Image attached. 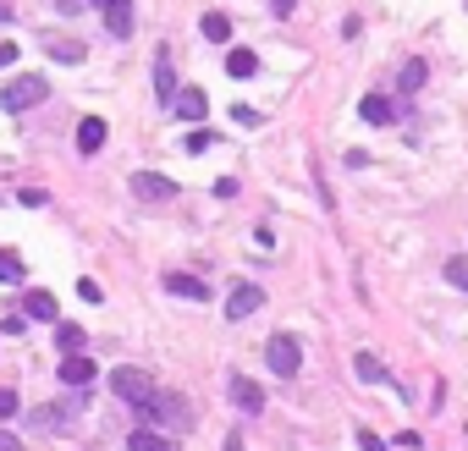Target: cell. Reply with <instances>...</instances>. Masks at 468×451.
Returning <instances> with one entry per match:
<instances>
[{"label": "cell", "instance_id": "10", "mask_svg": "<svg viewBox=\"0 0 468 451\" xmlns=\"http://www.w3.org/2000/svg\"><path fill=\"white\" fill-rule=\"evenodd\" d=\"M177 116H182V121H204V116H209L204 88H182V94H177Z\"/></svg>", "mask_w": 468, "mask_h": 451}, {"label": "cell", "instance_id": "11", "mask_svg": "<svg viewBox=\"0 0 468 451\" xmlns=\"http://www.w3.org/2000/svg\"><path fill=\"white\" fill-rule=\"evenodd\" d=\"M127 451H177V440L144 424V430H133V435H127Z\"/></svg>", "mask_w": 468, "mask_h": 451}, {"label": "cell", "instance_id": "1", "mask_svg": "<svg viewBox=\"0 0 468 451\" xmlns=\"http://www.w3.org/2000/svg\"><path fill=\"white\" fill-rule=\"evenodd\" d=\"M138 413L149 418V430L160 424V435H182L187 424H193V407H187V402H182L177 391H154V397H149V402H144Z\"/></svg>", "mask_w": 468, "mask_h": 451}, {"label": "cell", "instance_id": "17", "mask_svg": "<svg viewBox=\"0 0 468 451\" xmlns=\"http://www.w3.org/2000/svg\"><path fill=\"white\" fill-rule=\"evenodd\" d=\"M254 72H259L254 50H226V78H254Z\"/></svg>", "mask_w": 468, "mask_h": 451}, {"label": "cell", "instance_id": "20", "mask_svg": "<svg viewBox=\"0 0 468 451\" xmlns=\"http://www.w3.org/2000/svg\"><path fill=\"white\" fill-rule=\"evenodd\" d=\"M353 374H358L364 385H374V380H386V369H381V358H374V352H358V358H353Z\"/></svg>", "mask_w": 468, "mask_h": 451}, {"label": "cell", "instance_id": "26", "mask_svg": "<svg viewBox=\"0 0 468 451\" xmlns=\"http://www.w3.org/2000/svg\"><path fill=\"white\" fill-rule=\"evenodd\" d=\"M22 402H17V391H12V385H0V418H12Z\"/></svg>", "mask_w": 468, "mask_h": 451}, {"label": "cell", "instance_id": "29", "mask_svg": "<svg viewBox=\"0 0 468 451\" xmlns=\"http://www.w3.org/2000/svg\"><path fill=\"white\" fill-rule=\"evenodd\" d=\"M232 121H237V127H259V111H248V105H237V111H232Z\"/></svg>", "mask_w": 468, "mask_h": 451}, {"label": "cell", "instance_id": "18", "mask_svg": "<svg viewBox=\"0 0 468 451\" xmlns=\"http://www.w3.org/2000/svg\"><path fill=\"white\" fill-rule=\"evenodd\" d=\"M204 39L209 45H226L232 39V17L226 12H204Z\"/></svg>", "mask_w": 468, "mask_h": 451}, {"label": "cell", "instance_id": "16", "mask_svg": "<svg viewBox=\"0 0 468 451\" xmlns=\"http://www.w3.org/2000/svg\"><path fill=\"white\" fill-rule=\"evenodd\" d=\"M72 418V407H34L28 413V430H61Z\"/></svg>", "mask_w": 468, "mask_h": 451}, {"label": "cell", "instance_id": "12", "mask_svg": "<svg viewBox=\"0 0 468 451\" xmlns=\"http://www.w3.org/2000/svg\"><path fill=\"white\" fill-rule=\"evenodd\" d=\"M100 144H105V121L100 116H83L78 121V149L83 154H100Z\"/></svg>", "mask_w": 468, "mask_h": 451}, {"label": "cell", "instance_id": "4", "mask_svg": "<svg viewBox=\"0 0 468 451\" xmlns=\"http://www.w3.org/2000/svg\"><path fill=\"white\" fill-rule=\"evenodd\" d=\"M265 364H270L281 380H292V374H298V364H303L298 336H270V341H265Z\"/></svg>", "mask_w": 468, "mask_h": 451}, {"label": "cell", "instance_id": "35", "mask_svg": "<svg viewBox=\"0 0 468 451\" xmlns=\"http://www.w3.org/2000/svg\"><path fill=\"white\" fill-rule=\"evenodd\" d=\"M88 6H100V12H111V6H116V0H88Z\"/></svg>", "mask_w": 468, "mask_h": 451}, {"label": "cell", "instance_id": "36", "mask_svg": "<svg viewBox=\"0 0 468 451\" xmlns=\"http://www.w3.org/2000/svg\"><path fill=\"white\" fill-rule=\"evenodd\" d=\"M12 17V0H0V22H6Z\"/></svg>", "mask_w": 468, "mask_h": 451}, {"label": "cell", "instance_id": "19", "mask_svg": "<svg viewBox=\"0 0 468 451\" xmlns=\"http://www.w3.org/2000/svg\"><path fill=\"white\" fill-rule=\"evenodd\" d=\"M28 275V265H22V253H12V248H0V286H17Z\"/></svg>", "mask_w": 468, "mask_h": 451}, {"label": "cell", "instance_id": "28", "mask_svg": "<svg viewBox=\"0 0 468 451\" xmlns=\"http://www.w3.org/2000/svg\"><path fill=\"white\" fill-rule=\"evenodd\" d=\"M358 451H386V440L374 435V430H358Z\"/></svg>", "mask_w": 468, "mask_h": 451}, {"label": "cell", "instance_id": "3", "mask_svg": "<svg viewBox=\"0 0 468 451\" xmlns=\"http://www.w3.org/2000/svg\"><path fill=\"white\" fill-rule=\"evenodd\" d=\"M111 391L121 397V402H127V407H144L154 391H160V385H154L144 369H133V364H121V369H111Z\"/></svg>", "mask_w": 468, "mask_h": 451}, {"label": "cell", "instance_id": "34", "mask_svg": "<svg viewBox=\"0 0 468 451\" xmlns=\"http://www.w3.org/2000/svg\"><path fill=\"white\" fill-rule=\"evenodd\" d=\"M221 451H242V435H226V446Z\"/></svg>", "mask_w": 468, "mask_h": 451}, {"label": "cell", "instance_id": "15", "mask_svg": "<svg viewBox=\"0 0 468 451\" xmlns=\"http://www.w3.org/2000/svg\"><path fill=\"white\" fill-rule=\"evenodd\" d=\"M154 94H160V105H177V78H171V61L160 55V61H154Z\"/></svg>", "mask_w": 468, "mask_h": 451}, {"label": "cell", "instance_id": "21", "mask_svg": "<svg viewBox=\"0 0 468 451\" xmlns=\"http://www.w3.org/2000/svg\"><path fill=\"white\" fill-rule=\"evenodd\" d=\"M55 347H67V358H78V352L88 347V336L78 325H55Z\"/></svg>", "mask_w": 468, "mask_h": 451}, {"label": "cell", "instance_id": "5", "mask_svg": "<svg viewBox=\"0 0 468 451\" xmlns=\"http://www.w3.org/2000/svg\"><path fill=\"white\" fill-rule=\"evenodd\" d=\"M133 193L149 204H160V199H177V182L171 176H154V171H133Z\"/></svg>", "mask_w": 468, "mask_h": 451}, {"label": "cell", "instance_id": "13", "mask_svg": "<svg viewBox=\"0 0 468 451\" xmlns=\"http://www.w3.org/2000/svg\"><path fill=\"white\" fill-rule=\"evenodd\" d=\"M105 28H111V39H133V6L127 0H116V6L105 12Z\"/></svg>", "mask_w": 468, "mask_h": 451}, {"label": "cell", "instance_id": "8", "mask_svg": "<svg viewBox=\"0 0 468 451\" xmlns=\"http://www.w3.org/2000/svg\"><path fill=\"white\" fill-rule=\"evenodd\" d=\"M358 116H364L369 127H391V116H397V105L386 100V94H364V100H358Z\"/></svg>", "mask_w": 468, "mask_h": 451}, {"label": "cell", "instance_id": "22", "mask_svg": "<svg viewBox=\"0 0 468 451\" xmlns=\"http://www.w3.org/2000/svg\"><path fill=\"white\" fill-rule=\"evenodd\" d=\"M45 50H50L55 61H72V67L83 61V45H78V39H45Z\"/></svg>", "mask_w": 468, "mask_h": 451}, {"label": "cell", "instance_id": "27", "mask_svg": "<svg viewBox=\"0 0 468 451\" xmlns=\"http://www.w3.org/2000/svg\"><path fill=\"white\" fill-rule=\"evenodd\" d=\"M215 144V133H187V154H204Z\"/></svg>", "mask_w": 468, "mask_h": 451}, {"label": "cell", "instance_id": "6", "mask_svg": "<svg viewBox=\"0 0 468 451\" xmlns=\"http://www.w3.org/2000/svg\"><path fill=\"white\" fill-rule=\"evenodd\" d=\"M265 308V292H259V286H232V298H226V319H248V314H259Z\"/></svg>", "mask_w": 468, "mask_h": 451}, {"label": "cell", "instance_id": "7", "mask_svg": "<svg viewBox=\"0 0 468 451\" xmlns=\"http://www.w3.org/2000/svg\"><path fill=\"white\" fill-rule=\"evenodd\" d=\"M166 292L193 298V303H209V281H204V275H182V270H171V275H166Z\"/></svg>", "mask_w": 468, "mask_h": 451}, {"label": "cell", "instance_id": "30", "mask_svg": "<svg viewBox=\"0 0 468 451\" xmlns=\"http://www.w3.org/2000/svg\"><path fill=\"white\" fill-rule=\"evenodd\" d=\"M292 6H298V0H270V12H275V17H292Z\"/></svg>", "mask_w": 468, "mask_h": 451}, {"label": "cell", "instance_id": "33", "mask_svg": "<svg viewBox=\"0 0 468 451\" xmlns=\"http://www.w3.org/2000/svg\"><path fill=\"white\" fill-rule=\"evenodd\" d=\"M17 61V45H0V67H12Z\"/></svg>", "mask_w": 468, "mask_h": 451}, {"label": "cell", "instance_id": "2", "mask_svg": "<svg viewBox=\"0 0 468 451\" xmlns=\"http://www.w3.org/2000/svg\"><path fill=\"white\" fill-rule=\"evenodd\" d=\"M50 100V83L39 78V72H28V78H12L6 88H0V111H34V105H45Z\"/></svg>", "mask_w": 468, "mask_h": 451}, {"label": "cell", "instance_id": "23", "mask_svg": "<svg viewBox=\"0 0 468 451\" xmlns=\"http://www.w3.org/2000/svg\"><path fill=\"white\" fill-rule=\"evenodd\" d=\"M22 303H28V319H55V298L50 292H28Z\"/></svg>", "mask_w": 468, "mask_h": 451}, {"label": "cell", "instance_id": "31", "mask_svg": "<svg viewBox=\"0 0 468 451\" xmlns=\"http://www.w3.org/2000/svg\"><path fill=\"white\" fill-rule=\"evenodd\" d=\"M83 6H88V0H55V12H67V17H72V12H83Z\"/></svg>", "mask_w": 468, "mask_h": 451}, {"label": "cell", "instance_id": "32", "mask_svg": "<svg viewBox=\"0 0 468 451\" xmlns=\"http://www.w3.org/2000/svg\"><path fill=\"white\" fill-rule=\"evenodd\" d=\"M0 451H22V440H17V435H6V430H0Z\"/></svg>", "mask_w": 468, "mask_h": 451}, {"label": "cell", "instance_id": "25", "mask_svg": "<svg viewBox=\"0 0 468 451\" xmlns=\"http://www.w3.org/2000/svg\"><path fill=\"white\" fill-rule=\"evenodd\" d=\"M447 281L468 292V259H447Z\"/></svg>", "mask_w": 468, "mask_h": 451}, {"label": "cell", "instance_id": "24", "mask_svg": "<svg viewBox=\"0 0 468 451\" xmlns=\"http://www.w3.org/2000/svg\"><path fill=\"white\" fill-rule=\"evenodd\" d=\"M402 94H419L424 88V61H408V67H402V83H397Z\"/></svg>", "mask_w": 468, "mask_h": 451}, {"label": "cell", "instance_id": "14", "mask_svg": "<svg viewBox=\"0 0 468 451\" xmlns=\"http://www.w3.org/2000/svg\"><path fill=\"white\" fill-rule=\"evenodd\" d=\"M88 380H94L88 352H78V358H61V385H88Z\"/></svg>", "mask_w": 468, "mask_h": 451}, {"label": "cell", "instance_id": "9", "mask_svg": "<svg viewBox=\"0 0 468 451\" xmlns=\"http://www.w3.org/2000/svg\"><path fill=\"white\" fill-rule=\"evenodd\" d=\"M232 402H237L242 413H259V407H265V391H259L248 374H232Z\"/></svg>", "mask_w": 468, "mask_h": 451}]
</instances>
